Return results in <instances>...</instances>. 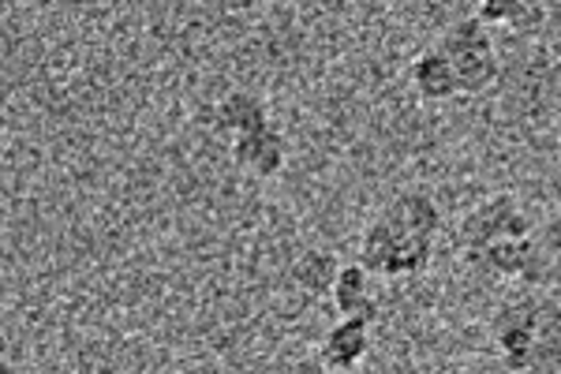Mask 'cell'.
<instances>
[{
  "mask_svg": "<svg viewBox=\"0 0 561 374\" xmlns=\"http://www.w3.org/2000/svg\"><path fill=\"white\" fill-rule=\"evenodd\" d=\"M442 53L454 64V76L460 87V98H479L486 90L497 87L502 79V57H497V45L483 23L476 15H460L446 26V31L434 38Z\"/></svg>",
  "mask_w": 561,
  "mask_h": 374,
  "instance_id": "cell-3",
  "label": "cell"
},
{
  "mask_svg": "<svg viewBox=\"0 0 561 374\" xmlns=\"http://www.w3.org/2000/svg\"><path fill=\"white\" fill-rule=\"evenodd\" d=\"M319 360L333 374H352L370 355V322L367 318H337L319 344Z\"/></svg>",
  "mask_w": 561,
  "mask_h": 374,
  "instance_id": "cell-7",
  "label": "cell"
},
{
  "mask_svg": "<svg viewBox=\"0 0 561 374\" xmlns=\"http://www.w3.org/2000/svg\"><path fill=\"white\" fill-rule=\"evenodd\" d=\"M232 161H237L243 172L259 177V180L277 177V172L288 166L285 132H280L277 124H270V127H262V132H255V135H243V139L232 143Z\"/></svg>",
  "mask_w": 561,
  "mask_h": 374,
  "instance_id": "cell-10",
  "label": "cell"
},
{
  "mask_svg": "<svg viewBox=\"0 0 561 374\" xmlns=\"http://www.w3.org/2000/svg\"><path fill=\"white\" fill-rule=\"evenodd\" d=\"M486 341L505 374H561V299L547 288L513 292L486 318Z\"/></svg>",
  "mask_w": 561,
  "mask_h": 374,
  "instance_id": "cell-1",
  "label": "cell"
},
{
  "mask_svg": "<svg viewBox=\"0 0 561 374\" xmlns=\"http://www.w3.org/2000/svg\"><path fill=\"white\" fill-rule=\"evenodd\" d=\"M536 236H539L542 248H547V254H561V206L547 217V222L539 225Z\"/></svg>",
  "mask_w": 561,
  "mask_h": 374,
  "instance_id": "cell-14",
  "label": "cell"
},
{
  "mask_svg": "<svg viewBox=\"0 0 561 374\" xmlns=\"http://www.w3.org/2000/svg\"><path fill=\"white\" fill-rule=\"evenodd\" d=\"M280 374H333L325 363L319 360V355H304V360H296V363H288Z\"/></svg>",
  "mask_w": 561,
  "mask_h": 374,
  "instance_id": "cell-15",
  "label": "cell"
},
{
  "mask_svg": "<svg viewBox=\"0 0 561 374\" xmlns=\"http://www.w3.org/2000/svg\"><path fill=\"white\" fill-rule=\"evenodd\" d=\"M465 270H472L476 277L491 281H528L531 288H539V281L547 277V248L539 243V236H524V240H502L491 248L465 254L457 259Z\"/></svg>",
  "mask_w": 561,
  "mask_h": 374,
  "instance_id": "cell-5",
  "label": "cell"
},
{
  "mask_svg": "<svg viewBox=\"0 0 561 374\" xmlns=\"http://www.w3.org/2000/svg\"><path fill=\"white\" fill-rule=\"evenodd\" d=\"M524 236H536V225L524 214L520 199L513 191H497V195L483 199L479 206H472L468 214H460V222L454 225V254H476L491 243L502 240H524Z\"/></svg>",
  "mask_w": 561,
  "mask_h": 374,
  "instance_id": "cell-4",
  "label": "cell"
},
{
  "mask_svg": "<svg viewBox=\"0 0 561 374\" xmlns=\"http://www.w3.org/2000/svg\"><path fill=\"white\" fill-rule=\"evenodd\" d=\"M330 299L341 318H367L370 326L382 318V296L375 292V277L359 262H341Z\"/></svg>",
  "mask_w": 561,
  "mask_h": 374,
  "instance_id": "cell-9",
  "label": "cell"
},
{
  "mask_svg": "<svg viewBox=\"0 0 561 374\" xmlns=\"http://www.w3.org/2000/svg\"><path fill=\"white\" fill-rule=\"evenodd\" d=\"M382 206L404 225V229H412L415 236H423V240L438 243L442 233H446V209H442V203L434 199V191L423 184L393 191Z\"/></svg>",
  "mask_w": 561,
  "mask_h": 374,
  "instance_id": "cell-6",
  "label": "cell"
},
{
  "mask_svg": "<svg viewBox=\"0 0 561 374\" xmlns=\"http://www.w3.org/2000/svg\"><path fill=\"white\" fill-rule=\"evenodd\" d=\"M434 254H438V243L404 229L386 206H378L367 217L364 233H359L356 262L375 281H404V277H423L431 270Z\"/></svg>",
  "mask_w": 561,
  "mask_h": 374,
  "instance_id": "cell-2",
  "label": "cell"
},
{
  "mask_svg": "<svg viewBox=\"0 0 561 374\" xmlns=\"http://www.w3.org/2000/svg\"><path fill=\"white\" fill-rule=\"evenodd\" d=\"M337 270H341V259L333 251H304V254H296L288 273H293L296 285L304 292H311V296H330L333 281H337Z\"/></svg>",
  "mask_w": 561,
  "mask_h": 374,
  "instance_id": "cell-12",
  "label": "cell"
},
{
  "mask_svg": "<svg viewBox=\"0 0 561 374\" xmlns=\"http://www.w3.org/2000/svg\"><path fill=\"white\" fill-rule=\"evenodd\" d=\"M542 12H547V8H542V4H528V0H483V4L476 8V20L483 23V26L502 23V26H517V31H528V26H536L542 20Z\"/></svg>",
  "mask_w": 561,
  "mask_h": 374,
  "instance_id": "cell-13",
  "label": "cell"
},
{
  "mask_svg": "<svg viewBox=\"0 0 561 374\" xmlns=\"http://www.w3.org/2000/svg\"><path fill=\"white\" fill-rule=\"evenodd\" d=\"M270 124H274L270 121V105L262 102L259 94H251V90H232V94H225L221 102H217L214 132L229 143L243 139V135H255Z\"/></svg>",
  "mask_w": 561,
  "mask_h": 374,
  "instance_id": "cell-11",
  "label": "cell"
},
{
  "mask_svg": "<svg viewBox=\"0 0 561 374\" xmlns=\"http://www.w3.org/2000/svg\"><path fill=\"white\" fill-rule=\"evenodd\" d=\"M409 83L415 90V98H420V102H427V105H446V102H457V98H460L454 64H449V57L434 42L423 45V49L412 57Z\"/></svg>",
  "mask_w": 561,
  "mask_h": 374,
  "instance_id": "cell-8",
  "label": "cell"
}]
</instances>
